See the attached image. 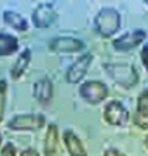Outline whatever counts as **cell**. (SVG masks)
<instances>
[{
    "label": "cell",
    "mask_w": 148,
    "mask_h": 156,
    "mask_svg": "<svg viewBox=\"0 0 148 156\" xmlns=\"http://www.w3.org/2000/svg\"><path fill=\"white\" fill-rule=\"evenodd\" d=\"M95 26L96 31L104 37H111L117 29L121 28V15L117 10L106 7L101 8V12L96 15L95 18Z\"/></svg>",
    "instance_id": "1"
},
{
    "label": "cell",
    "mask_w": 148,
    "mask_h": 156,
    "mask_svg": "<svg viewBox=\"0 0 148 156\" xmlns=\"http://www.w3.org/2000/svg\"><path fill=\"white\" fill-rule=\"evenodd\" d=\"M106 72L109 73L111 78H114L116 83H119L124 88H132L139 81V73L129 63H106Z\"/></svg>",
    "instance_id": "2"
},
{
    "label": "cell",
    "mask_w": 148,
    "mask_h": 156,
    "mask_svg": "<svg viewBox=\"0 0 148 156\" xmlns=\"http://www.w3.org/2000/svg\"><path fill=\"white\" fill-rule=\"evenodd\" d=\"M107 94H109V90H107L106 83L103 81H85L80 86V96L90 104H98V102L104 101Z\"/></svg>",
    "instance_id": "3"
},
{
    "label": "cell",
    "mask_w": 148,
    "mask_h": 156,
    "mask_svg": "<svg viewBox=\"0 0 148 156\" xmlns=\"http://www.w3.org/2000/svg\"><path fill=\"white\" fill-rule=\"evenodd\" d=\"M46 124L42 114H20L8 122V129L12 130H39Z\"/></svg>",
    "instance_id": "4"
},
{
    "label": "cell",
    "mask_w": 148,
    "mask_h": 156,
    "mask_svg": "<svg viewBox=\"0 0 148 156\" xmlns=\"http://www.w3.org/2000/svg\"><path fill=\"white\" fill-rule=\"evenodd\" d=\"M91 62H93V54L88 52V54L80 55L70 67H68V70L65 73V80L68 83H72V85L81 81L83 78H85L88 68H90V65H91Z\"/></svg>",
    "instance_id": "5"
},
{
    "label": "cell",
    "mask_w": 148,
    "mask_h": 156,
    "mask_svg": "<svg viewBox=\"0 0 148 156\" xmlns=\"http://www.w3.org/2000/svg\"><path fill=\"white\" fill-rule=\"evenodd\" d=\"M104 120L109 125H124L129 119V111L121 101H109L104 107Z\"/></svg>",
    "instance_id": "6"
},
{
    "label": "cell",
    "mask_w": 148,
    "mask_h": 156,
    "mask_svg": "<svg viewBox=\"0 0 148 156\" xmlns=\"http://www.w3.org/2000/svg\"><path fill=\"white\" fill-rule=\"evenodd\" d=\"M85 49V42L75 37H54L49 42V51L56 54H70V52H80Z\"/></svg>",
    "instance_id": "7"
},
{
    "label": "cell",
    "mask_w": 148,
    "mask_h": 156,
    "mask_svg": "<svg viewBox=\"0 0 148 156\" xmlns=\"http://www.w3.org/2000/svg\"><path fill=\"white\" fill-rule=\"evenodd\" d=\"M56 18H57V13L51 3H39L36 10L33 12V23L39 29L49 28L56 21Z\"/></svg>",
    "instance_id": "8"
},
{
    "label": "cell",
    "mask_w": 148,
    "mask_h": 156,
    "mask_svg": "<svg viewBox=\"0 0 148 156\" xmlns=\"http://www.w3.org/2000/svg\"><path fill=\"white\" fill-rule=\"evenodd\" d=\"M145 37H146V33L143 29H137V31L130 34H124V36L114 39L112 46L117 51H130V49H135L137 46H140L145 41Z\"/></svg>",
    "instance_id": "9"
},
{
    "label": "cell",
    "mask_w": 148,
    "mask_h": 156,
    "mask_svg": "<svg viewBox=\"0 0 148 156\" xmlns=\"http://www.w3.org/2000/svg\"><path fill=\"white\" fill-rule=\"evenodd\" d=\"M33 94L34 98L42 102V104H47V102L52 101V96H54V85L49 78H41L39 81L34 83L33 86Z\"/></svg>",
    "instance_id": "10"
},
{
    "label": "cell",
    "mask_w": 148,
    "mask_h": 156,
    "mask_svg": "<svg viewBox=\"0 0 148 156\" xmlns=\"http://www.w3.org/2000/svg\"><path fill=\"white\" fill-rule=\"evenodd\" d=\"M63 143L67 146V151L70 153V156H86V150L83 146L81 140L78 138V135L72 130L63 132Z\"/></svg>",
    "instance_id": "11"
},
{
    "label": "cell",
    "mask_w": 148,
    "mask_h": 156,
    "mask_svg": "<svg viewBox=\"0 0 148 156\" xmlns=\"http://www.w3.org/2000/svg\"><path fill=\"white\" fill-rule=\"evenodd\" d=\"M59 148V129L56 124H51L47 127L46 138H44V154L54 156Z\"/></svg>",
    "instance_id": "12"
},
{
    "label": "cell",
    "mask_w": 148,
    "mask_h": 156,
    "mask_svg": "<svg viewBox=\"0 0 148 156\" xmlns=\"http://www.w3.org/2000/svg\"><path fill=\"white\" fill-rule=\"evenodd\" d=\"M29 62H31V51H29V49H24V51L18 55L16 62L13 63V67L10 68V76H12V80H18V78L26 72Z\"/></svg>",
    "instance_id": "13"
},
{
    "label": "cell",
    "mask_w": 148,
    "mask_h": 156,
    "mask_svg": "<svg viewBox=\"0 0 148 156\" xmlns=\"http://www.w3.org/2000/svg\"><path fill=\"white\" fill-rule=\"evenodd\" d=\"M3 21L7 23L10 28L16 29V31H21V33L28 31V21L16 12H12V10L3 12Z\"/></svg>",
    "instance_id": "14"
},
{
    "label": "cell",
    "mask_w": 148,
    "mask_h": 156,
    "mask_svg": "<svg viewBox=\"0 0 148 156\" xmlns=\"http://www.w3.org/2000/svg\"><path fill=\"white\" fill-rule=\"evenodd\" d=\"M18 51V39L10 34L0 33V57L10 55Z\"/></svg>",
    "instance_id": "15"
},
{
    "label": "cell",
    "mask_w": 148,
    "mask_h": 156,
    "mask_svg": "<svg viewBox=\"0 0 148 156\" xmlns=\"http://www.w3.org/2000/svg\"><path fill=\"white\" fill-rule=\"evenodd\" d=\"M134 124L137 127H140V129H143V130H148V109H142V111L137 109L135 111Z\"/></svg>",
    "instance_id": "16"
},
{
    "label": "cell",
    "mask_w": 148,
    "mask_h": 156,
    "mask_svg": "<svg viewBox=\"0 0 148 156\" xmlns=\"http://www.w3.org/2000/svg\"><path fill=\"white\" fill-rule=\"evenodd\" d=\"M7 80H0V122L3 120V114H5V104H7Z\"/></svg>",
    "instance_id": "17"
},
{
    "label": "cell",
    "mask_w": 148,
    "mask_h": 156,
    "mask_svg": "<svg viewBox=\"0 0 148 156\" xmlns=\"http://www.w3.org/2000/svg\"><path fill=\"white\" fill-rule=\"evenodd\" d=\"M137 109H139V111L148 109V90H145V91L140 94L139 101H137Z\"/></svg>",
    "instance_id": "18"
},
{
    "label": "cell",
    "mask_w": 148,
    "mask_h": 156,
    "mask_svg": "<svg viewBox=\"0 0 148 156\" xmlns=\"http://www.w3.org/2000/svg\"><path fill=\"white\" fill-rule=\"evenodd\" d=\"M0 156H16V148H15V145H12V143L3 145Z\"/></svg>",
    "instance_id": "19"
},
{
    "label": "cell",
    "mask_w": 148,
    "mask_h": 156,
    "mask_svg": "<svg viewBox=\"0 0 148 156\" xmlns=\"http://www.w3.org/2000/svg\"><path fill=\"white\" fill-rule=\"evenodd\" d=\"M140 57H142V62H143V67L148 72V44L143 46V49H142V52H140Z\"/></svg>",
    "instance_id": "20"
},
{
    "label": "cell",
    "mask_w": 148,
    "mask_h": 156,
    "mask_svg": "<svg viewBox=\"0 0 148 156\" xmlns=\"http://www.w3.org/2000/svg\"><path fill=\"white\" fill-rule=\"evenodd\" d=\"M104 156H124V154H122L119 150H116V148H107L104 151Z\"/></svg>",
    "instance_id": "21"
},
{
    "label": "cell",
    "mask_w": 148,
    "mask_h": 156,
    "mask_svg": "<svg viewBox=\"0 0 148 156\" xmlns=\"http://www.w3.org/2000/svg\"><path fill=\"white\" fill-rule=\"evenodd\" d=\"M20 156H39V153L36 150H33V148H28V150H23Z\"/></svg>",
    "instance_id": "22"
},
{
    "label": "cell",
    "mask_w": 148,
    "mask_h": 156,
    "mask_svg": "<svg viewBox=\"0 0 148 156\" xmlns=\"http://www.w3.org/2000/svg\"><path fill=\"white\" fill-rule=\"evenodd\" d=\"M145 146H146V150H148V135L145 136Z\"/></svg>",
    "instance_id": "23"
},
{
    "label": "cell",
    "mask_w": 148,
    "mask_h": 156,
    "mask_svg": "<svg viewBox=\"0 0 148 156\" xmlns=\"http://www.w3.org/2000/svg\"><path fill=\"white\" fill-rule=\"evenodd\" d=\"M0 145H2V133H0Z\"/></svg>",
    "instance_id": "24"
}]
</instances>
